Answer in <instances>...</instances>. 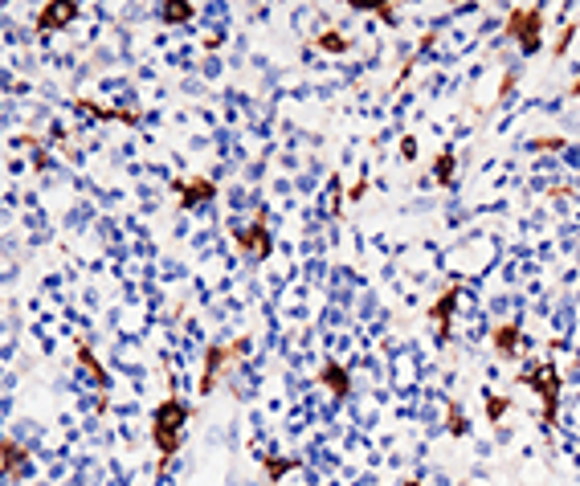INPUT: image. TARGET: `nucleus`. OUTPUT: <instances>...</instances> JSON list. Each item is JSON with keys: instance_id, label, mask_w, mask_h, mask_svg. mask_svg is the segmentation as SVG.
Here are the masks:
<instances>
[{"instance_id": "7ed1b4c3", "label": "nucleus", "mask_w": 580, "mask_h": 486, "mask_svg": "<svg viewBox=\"0 0 580 486\" xmlns=\"http://www.w3.org/2000/svg\"><path fill=\"white\" fill-rule=\"evenodd\" d=\"M502 29H507L511 41H519V54L531 58L544 45V8H511L507 21H502Z\"/></svg>"}, {"instance_id": "9d476101", "label": "nucleus", "mask_w": 580, "mask_h": 486, "mask_svg": "<svg viewBox=\"0 0 580 486\" xmlns=\"http://www.w3.org/2000/svg\"><path fill=\"white\" fill-rule=\"evenodd\" d=\"M70 106H74V111H82V115L102 119V123H127V127H135V123H139V115H135V111H111V106H98V102H90V98H74Z\"/></svg>"}, {"instance_id": "412c9836", "label": "nucleus", "mask_w": 580, "mask_h": 486, "mask_svg": "<svg viewBox=\"0 0 580 486\" xmlns=\"http://www.w3.org/2000/svg\"><path fill=\"white\" fill-rule=\"evenodd\" d=\"M572 37H577V25H572V21H564L560 37H556V45H552V58H564V54H568V45H572Z\"/></svg>"}, {"instance_id": "0eeeda50", "label": "nucleus", "mask_w": 580, "mask_h": 486, "mask_svg": "<svg viewBox=\"0 0 580 486\" xmlns=\"http://www.w3.org/2000/svg\"><path fill=\"white\" fill-rule=\"evenodd\" d=\"M458 299H462V286L458 282H450L433 303H429V319L437 327V343H445L450 339V319H454V307H458Z\"/></svg>"}, {"instance_id": "a878e982", "label": "nucleus", "mask_w": 580, "mask_h": 486, "mask_svg": "<svg viewBox=\"0 0 580 486\" xmlns=\"http://www.w3.org/2000/svg\"><path fill=\"white\" fill-rule=\"evenodd\" d=\"M401 156H405V160H413V156H417V139H405V143H401Z\"/></svg>"}, {"instance_id": "2eb2a0df", "label": "nucleus", "mask_w": 580, "mask_h": 486, "mask_svg": "<svg viewBox=\"0 0 580 486\" xmlns=\"http://www.w3.org/2000/svg\"><path fill=\"white\" fill-rule=\"evenodd\" d=\"M445 433H450V437H466V433H470V417L462 413L458 401H445Z\"/></svg>"}, {"instance_id": "9b49d317", "label": "nucleus", "mask_w": 580, "mask_h": 486, "mask_svg": "<svg viewBox=\"0 0 580 486\" xmlns=\"http://www.w3.org/2000/svg\"><path fill=\"white\" fill-rule=\"evenodd\" d=\"M0 458H4V474H8V478H21V474L29 470V454L16 445V437H4V441H0Z\"/></svg>"}, {"instance_id": "20e7f679", "label": "nucleus", "mask_w": 580, "mask_h": 486, "mask_svg": "<svg viewBox=\"0 0 580 486\" xmlns=\"http://www.w3.org/2000/svg\"><path fill=\"white\" fill-rule=\"evenodd\" d=\"M237 356H249V339H233V343H209V347H205V372H200V384H196V393H200V397H209V393L217 389V380L225 376V364H229V360H237Z\"/></svg>"}, {"instance_id": "f257e3e1", "label": "nucleus", "mask_w": 580, "mask_h": 486, "mask_svg": "<svg viewBox=\"0 0 580 486\" xmlns=\"http://www.w3.org/2000/svg\"><path fill=\"white\" fill-rule=\"evenodd\" d=\"M188 417H192V408L184 405V401H176V393L167 401H160L156 417H152V441L160 450V462H172L180 454V445H184V421Z\"/></svg>"}, {"instance_id": "393cba45", "label": "nucleus", "mask_w": 580, "mask_h": 486, "mask_svg": "<svg viewBox=\"0 0 580 486\" xmlns=\"http://www.w3.org/2000/svg\"><path fill=\"white\" fill-rule=\"evenodd\" d=\"M572 192H577V188H568V184H552V188H548V196H556V200H564V196H572Z\"/></svg>"}, {"instance_id": "a211bd4d", "label": "nucleus", "mask_w": 580, "mask_h": 486, "mask_svg": "<svg viewBox=\"0 0 580 486\" xmlns=\"http://www.w3.org/2000/svg\"><path fill=\"white\" fill-rule=\"evenodd\" d=\"M356 12H368V16H380L384 25H397V4H388V0H380V4H351Z\"/></svg>"}, {"instance_id": "dca6fc26", "label": "nucleus", "mask_w": 580, "mask_h": 486, "mask_svg": "<svg viewBox=\"0 0 580 486\" xmlns=\"http://www.w3.org/2000/svg\"><path fill=\"white\" fill-rule=\"evenodd\" d=\"M262 466H266V483L274 486L282 474H290V470L303 466V462H299V458H274V454H270V458H262Z\"/></svg>"}, {"instance_id": "b1692460", "label": "nucleus", "mask_w": 580, "mask_h": 486, "mask_svg": "<svg viewBox=\"0 0 580 486\" xmlns=\"http://www.w3.org/2000/svg\"><path fill=\"white\" fill-rule=\"evenodd\" d=\"M515 74H502V82H498V102H502V98H507V94H511V90H515Z\"/></svg>"}, {"instance_id": "f03ea898", "label": "nucleus", "mask_w": 580, "mask_h": 486, "mask_svg": "<svg viewBox=\"0 0 580 486\" xmlns=\"http://www.w3.org/2000/svg\"><path fill=\"white\" fill-rule=\"evenodd\" d=\"M519 384L535 389V397L544 401V408H540V425L552 429V425H556V413H560V389H564L560 368H556V364H527V368L519 372Z\"/></svg>"}, {"instance_id": "4468645a", "label": "nucleus", "mask_w": 580, "mask_h": 486, "mask_svg": "<svg viewBox=\"0 0 580 486\" xmlns=\"http://www.w3.org/2000/svg\"><path fill=\"white\" fill-rule=\"evenodd\" d=\"M454 172H458V156H454L450 148H441V152L433 156V180L450 188V184H454Z\"/></svg>"}, {"instance_id": "6e6552de", "label": "nucleus", "mask_w": 580, "mask_h": 486, "mask_svg": "<svg viewBox=\"0 0 580 486\" xmlns=\"http://www.w3.org/2000/svg\"><path fill=\"white\" fill-rule=\"evenodd\" d=\"M74 16H78V4H45V8L37 12L33 29H37V37H45V33H58V29H66Z\"/></svg>"}, {"instance_id": "bb28decb", "label": "nucleus", "mask_w": 580, "mask_h": 486, "mask_svg": "<svg viewBox=\"0 0 580 486\" xmlns=\"http://www.w3.org/2000/svg\"><path fill=\"white\" fill-rule=\"evenodd\" d=\"M568 98H580V74L572 78V86H568Z\"/></svg>"}, {"instance_id": "39448f33", "label": "nucleus", "mask_w": 580, "mask_h": 486, "mask_svg": "<svg viewBox=\"0 0 580 486\" xmlns=\"http://www.w3.org/2000/svg\"><path fill=\"white\" fill-rule=\"evenodd\" d=\"M233 238H237V249L253 257V262H266L270 253H274V238H270V229H266V209H257L253 213V221H249L246 229H233Z\"/></svg>"}, {"instance_id": "4be33fe9", "label": "nucleus", "mask_w": 580, "mask_h": 486, "mask_svg": "<svg viewBox=\"0 0 580 486\" xmlns=\"http://www.w3.org/2000/svg\"><path fill=\"white\" fill-rule=\"evenodd\" d=\"M531 148H535V152H564L568 139H560V135H540V139H531Z\"/></svg>"}, {"instance_id": "1a4fd4ad", "label": "nucleus", "mask_w": 580, "mask_h": 486, "mask_svg": "<svg viewBox=\"0 0 580 486\" xmlns=\"http://www.w3.org/2000/svg\"><path fill=\"white\" fill-rule=\"evenodd\" d=\"M315 380L332 393L335 401H347V393H351V376H347V368H343V364H335V360H327V364L315 372Z\"/></svg>"}, {"instance_id": "ddd939ff", "label": "nucleus", "mask_w": 580, "mask_h": 486, "mask_svg": "<svg viewBox=\"0 0 580 486\" xmlns=\"http://www.w3.org/2000/svg\"><path fill=\"white\" fill-rule=\"evenodd\" d=\"M78 364L86 368V376L94 380V389H98V393H106V389H111V376H106V368L94 360V351L86 347V339H78Z\"/></svg>"}, {"instance_id": "f8f14e48", "label": "nucleus", "mask_w": 580, "mask_h": 486, "mask_svg": "<svg viewBox=\"0 0 580 486\" xmlns=\"http://www.w3.org/2000/svg\"><path fill=\"white\" fill-rule=\"evenodd\" d=\"M491 343L502 360H511L519 351V323H495L491 327Z\"/></svg>"}, {"instance_id": "cd10ccee", "label": "nucleus", "mask_w": 580, "mask_h": 486, "mask_svg": "<svg viewBox=\"0 0 580 486\" xmlns=\"http://www.w3.org/2000/svg\"><path fill=\"white\" fill-rule=\"evenodd\" d=\"M401 486H421V483H401Z\"/></svg>"}, {"instance_id": "f3484780", "label": "nucleus", "mask_w": 580, "mask_h": 486, "mask_svg": "<svg viewBox=\"0 0 580 486\" xmlns=\"http://www.w3.org/2000/svg\"><path fill=\"white\" fill-rule=\"evenodd\" d=\"M160 21H164V25H184V21H192V4H188V0H184V4H180V0L160 4Z\"/></svg>"}, {"instance_id": "aec40b11", "label": "nucleus", "mask_w": 580, "mask_h": 486, "mask_svg": "<svg viewBox=\"0 0 580 486\" xmlns=\"http://www.w3.org/2000/svg\"><path fill=\"white\" fill-rule=\"evenodd\" d=\"M507 408H511V401H507V397L487 393V421H491V425H498V421H502V413H507Z\"/></svg>"}, {"instance_id": "5701e85b", "label": "nucleus", "mask_w": 580, "mask_h": 486, "mask_svg": "<svg viewBox=\"0 0 580 486\" xmlns=\"http://www.w3.org/2000/svg\"><path fill=\"white\" fill-rule=\"evenodd\" d=\"M364 192H368V180H356V184L347 188V200L356 205V200H364Z\"/></svg>"}, {"instance_id": "423d86ee", "label": "nucleus", "mask_w": 580, "mask_h": 486, "mask_svg": "<svg viewBox=\"0 0 580 486\" xmlns=\"http://www.w3.org/2000/svg\"><path fill=\"white\" fill-rule=\"evenodd\" d=\"M172 192L180 196V209H200L209 200H217V184L209 176H188V180H172Z\"/></svg>"}, {"instance_id": "6ab92c4d", "label": "nucleus", "mask_w": 580, "mask_h": 486, "mask_svg": "<svg viewBox=\"0 0 580 486\" xmlns=\"http://www.w3.org/2000/svg\"><path fill=\"white\" fill-rule=\"evenodd\" d=\"M315 49H323V54H343V49H347V41H343V33H339V29H323V33L315 37Z\"/></svg>"}]
</instances>
